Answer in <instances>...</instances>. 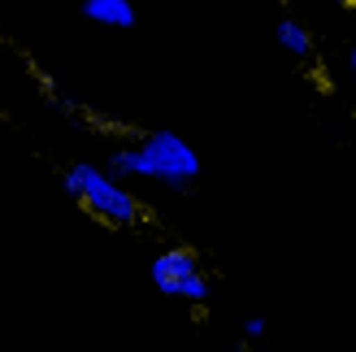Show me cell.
Segmentation results:
<instances>
[{
  "label": "cell",
  "instance_id": "cell-1",
  "mask_svg": "<svg viewBox=\"0 0 356 352\" xmlns=\"http://www.w3.org/2000/svg\"><path fill=\"white\" fill-rule=\"evenodd\" d=\"M113 174H131V179H156L165 187H191L200 174V157L174 131H152L139 144H122L109 157Z\"/></svg>",
  "mask_w": 356,
  "mask_h": 352
},
{
  "label": "cell",
  "instance_id": "cell-2",
  "mask_svg": "<svg viewBox=\"0 0 356 352\" xmlns=\"http://www.w3.org/2000/svg\"><path fill=\"white\" fill-rule=\"evenodd\" d=\"M61 187L70 191V200L83 205V214H92L104 226H139L144 222V200L135 191H127L118 179H109L100 166H87V161L65 166Z\"/></svg>",
  "mask_w": 356,
  "mask_h": 352
},
{
  "label": "cell",
  "instance_id": "cell-3",
  "mask_svg": "<svg viewBox=\"0 0 356 352\" xmlns=\"http://www.w3.org/2000/svg\"><path fill=\"white\" fill-rule=\"evenodd\" d=\"M152 283L161 296H174V301H187V305H204L213 278L204 270L200 253L187 248V243H174V248L152 257Z\"/></svg>",
  "mask_w": 356,
  "mask_h": 352
},
{
  "label": "cell",
  "instance_id": "cell-4",
  "mask_svg": "<svg viewBox=\"0 0 356 352\" xmlns=\"http://www.w3.org/2000/svg\"><path fill=\"white\" fill-rule=\"evenodd\" d=\"M83 17H92L100 26H131L135 5L131 0H83Z\"/></svg>",
  "mask_w": 356,
  "mask_h": 352
},
{
  "label": "cell",
  "instance_id": "cell-5",
  "mask_svg": "<svg viewBox=\"0 0 356 352\" xmlns=\"http://www.w3.org/2000/svg\"><path fill=\"white\" fill-rule=\"evenodd\" d=\"M278 44L291 52V57H313V31L296 17H282L278 22Z\"/></svg>",
  "mask_w": 356,
  "mask_h": 352
},
{
  "label": "cell",
  "instance_id": "cell-6",
  "mask_svg": "<svg viewBox=\"0 0 356 352\" xmlns=\"http://www.w3.org/2000/svg\"><path fill=\"white\" fill-rule=\"evenodd\" d=\"M243 335H248V339H261V335H265V318H248V322H243Z\"/></svg>",
  "mask_w": 356,
  "mask_h": 352
},
{
  "label": "cell",
  "instance_id": "cell-7",
  "mask_svg": "<svg viewBox=\"0 0 356 352\" xmlns=\"http://www.w3.org/2000/svg\"><path fill=\"white\" fill-rule=\"evenodd\" d=\"M330 5H339V9H356V0H330Z\"/></svg>",
  "mask_w": 356,
  "mask_h": 352
},
{
  "label": "cell",
  "instance_id": "cell-8",
  "mask_svg": "<svg viewBox=\"0 0 356 352\" xmlns=\"http://www.w3.org/2000/svg\"><path fill=\"white\" fill-rule=\"evenodd\" d=\"M348 65H352V74H356V48H352V52H348Z\"/></svg>",
  "mask_w": 356,
  "mask_h": 352
}]
</instances>
